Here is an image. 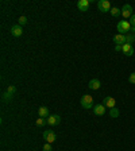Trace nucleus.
Returning <instances> with one entry per match:
<instances>
[{"instance_id": "obj_1", "label": "nucleus", "mask_w": 135, "mask_h": 151, "mask_svg": "<svg viewBox=\"0 0 135 151\" xmlns=\"http://www.w3.org/2000/svg\"><path fill=\"white\" fill-rule=\"evenodd\" d=\"M80 103H81V107H83L84 109L93 108V99H92V96H89V94H84V96L81 97Z\"/></svg>"}, {"instance_id": "obj_2", "label": "nucleus", "mask_w": 135, "mask_h": 151, "mask_svg": "<svg viewBox=\"0 0 135 151\" xmlns=\"http://www.w3.org/2000/svg\"><path fill=\"white\" fill-rule=\"evenodd\" d=\"M116 29H118V31H119L120 34L124 35L126 32L131 31V24H130V22H127V20H120V22L118 23Z\"/></svg>"}, {"instance_id": "obj_3", "label": "nucleus", "mask_w": 135, "mask_h": 151, "mask_svg": "<svg viewBox=\"0 0 135 151\" xmlns=\"http://www.w3.org/2000/svg\"><path fill=\"white\" fill-rule=\"evenodd\" d=\"M97 8L100 12H109L111 11V3L108 0H100L97 3Z\"/></svg>"}, {"instance_id": "obj_4", "label": "nucleus", "mask_w": 135, "mask_h": 151, "mask_svg": "<svg viewBox=\"0 0 135 151\" xmlns=\"http://www.w3.org/2000/svg\"><path fill=\"white\" fill-rule=\"evenodd\" d=\"M43 139H45L47 143H53V142H55V139H57V135H55V132L47 130V131L43 132Z\"/></svg>"}, {"instance_id": "obj_5", "label": "nucleus", "mask_w": 135, "mask_h": 151, "mask_svg": "<svg viewBox=\"0 0 135 151\" xmlns=\"http://www.w3.org/2000/svg\"><path fill=\"white\" fill-rule=\"evenodd\" d=\"M103 104L107 107V108H115L116 107V101H115V99L113 97H111V96H107V97H104V100H103Z\"/></svg>"}, {"instance_id": "obj_6", "label": "nucleus", "mask_w": 135, "mask_h": 151, "mask_svg": "<svg viewBox=\"0 0 135 151\" xmlns=\"http://www.w3.org/2000/svg\"><path fill=\"white\" fill-rule=\"evenodd\" d=\"M11 34H12L14 36H16V38L22 36V34H23L22 26H20V24H14V26L11 27Z\"/></svg>"}, {"instance_id": "obj_7", "label": "nucleus", "mask_w": 135, "mask_h": 151, "mask_svg": "<svg viewBox=\"0 0 135 151\" xmlns=\"http://www.w3.org/2000/svg\"><path fill=\"white\" fill-rule=\"evenodd\" d=\"M61 123V116L60 115H52L47 117V124L49 125H57Z\"/></svg>"}, {"instance_id": "obj_8", "label": "nucleus", "mask_w": 135, "mask_h": 151, "mask_svg": "<svg viewBox=\"0 0 135 151\" xmlns=\"http://www.w3.org/2000/svg\"><path fill=\"white\" fill-rule=\"evenodd\" d=\"M122 15L124 16V18H131L134 14H132V7L130 6V4H124L122 8Z\"/></svg>"}, {"instance_id": "obj_9", "label": "nucleus", "mask_w": 135, "mask_h": 151, "mask_svg": "<svg viewBox=\"0 0 135 151\" xmlns=\"http://www.w3.org/2000/svg\"><path fill=\"white\" fill-rule=\"evenodd\" d=\"M93 113L97 116H103L106 113V105L104 104H97L93 107Z\"/></svg>"}, {"instance_id": "obj_10", "label": "nucleus", "mask_w": 135, "mask_h": 151, "mask_svg": "<svg viewBox=\"0 0 135 151\" xmlns=\"http://www.w3.org/2000/svg\"><path fill=\"white\" fill-rule=\"evenodd\" d=\"M113 42H115L116 45H126L127 43V41H126V35H123V34H116L115 36H113Z\"/></svg>"}, {"instance_id": "obj_11", "label": "nucleus", "mask_w": 135, "mask_h": 151, "mask_svg": "<svg viewBox=\"0 0 135 151\" xmlns=\"http://www.w3.org/2000/svg\"><path fill=\"white\" fill-rule=\"evenodd\" d=\"M88 7H89V0H78L77 1V8L83 12L88 11Z\"/></svg>"}, {"instance_id": "obj_12", "label": "nucleus", "mask_w": 135, "mask_h": 151, "mask_svg": "<svg viewBox=\"0 0 135 151\" xmlns=\"http://www.w3.org/2000/svg\"><path fill=\"white\" fill-rule=\"evenodd\" d=\"M100 87H101V82H100V80H97V78H93V80H90L89 84H88V88L92 90H97L100 89Z\"/></svg>"}, {"instance_id": "obj_13", "label": "nucleus", "mask_w": 135, "mask_h": 151, "mask_svg": "<svg viewBox=\"0 0 135 151\" xmlns=\"http://www.w3.org/2000/svg\"><path fill=\"white\" fill-rule=\"evenodd\" d=\"M123 53H124L126 55H129V57H131L132 54H134V46L130 45V43H126V45H123Z\"/></svg>"}, {"instance_id": "obj_14", "label": "nucleus", "mask_w": 135, "mask_h": 151, "mask_svg": "<svg viewBox=\"0 0 135 151\" xmlns=\"http://www.w3.org/2000/svg\"><path fill=\"white\" fill-rule=\"evenodd\" d=\"M38 115L39 117H49V108L47 107H39V109H38Z\"/></svg>"}, {"instance_id": "obj_15", "label": "nucleus", "mask_w": 135, "mask_h": 151, "mask_svg": "<svg viewBox=\"0 0 135 151\" xmlns=\"http://www.w3.org/2000/svg\"><path fill=\"white\" fill-rule=\"evenodd\" d=\"M109 12H111V15H112V16H115V18H118V16L122 15V10H119L118 7H113V8H111V11H109Z\"/></svg>"}, {"instance_id": "obj_16", "label": "nucleus", "mask_w": 135, "mask_h": 151, "mask_svg": "<svg viewBox=\"0 0 135 151\" xmlns=\"http://www.w3.org/2000/svg\"><path fill=\"white\" fill-rule=\"evenodd\" d=\"M4 101V103H10L11 100H12V93H8V92H4L3 93V99H1Z\"/></svg>"}, {"instance_id": "obj_17", "label": "nucleus", "mask_w": 135, "mask_h": 151, "mask_svg": "<svg viewBox=\"0 0 135 151\" xmlns=\"http://www.w3.org/2000/svg\"><path fill=\"white\" fill-rule=\"evenodd\" d=\"M119 109H118V108H111V109H109V116H111V117H112V119H116V117H118V116H119Z\"/></svg>"}, {"instance_id": "obj_18", "label": "nucleus", "mask_w": 135, "mask_h": 151, "mask_svg": "<svg viewBox=\"0 0 135 151\" xmlns=\"http://www.w3.org/2000/svg\"><path fill=\"white\" fill-rule=\"evenodd\" d=\"M126 41H127V43H130V45H132V43H134L135 42V34H127V35H126Z\"/></svg>"}, {"instance_id": "obj_19", "label": "nucleus", "mask_w": 135, "mask_h": 151, "mask_svg": "<svg viewBox=\"0 0 135 151\" xmlns=\"http://www.w3.org/2000/svg\"><path fill=\"white\" fill-rule=\"evenodd\" d=\"M46 123H47V120H45V117H39V119H37V125H38V127H43Z\"/></svg>"}, {"instance_id": "obj_20", "label": "nucleus", "mask_w": 135, "mask_h": 151, "mask_svg": "<svg viewBox=\"0 0 135 151\" xmlns=\"http://www.w3.org/2000/svg\"><path fill=\"white\" fill-rule=\"evenodd\" d=\"M43 151H53V147H52V143H45L43 147H42Z\"/></svg>"}, {"instance_id": "obj_21", "label": "nucleus", "mask_w": 135, "mask_h": 151, "mask_svg": "<svg viewBox=\"0 0 135 151\" xmlns=\"http://www.w3.org/2000/svg\"><path fill=\"white\" fill-rule=\"evenodd\" d=\"M26 23H27V18H26V16H20V18H19V23H18V24H20V26H24Z\"/></svg>"}, {"instance_id": "obj_22", "label": "nucleus", "mask_w": 135, "mask_h": 151, "mask_svg": "<svg viewBox=\"0 0 135 151\" xmlns=\"http://www.w3.org/2000/svg\"><path fill=\"white\" fill-rule=\"evenodd\" d=\"M15 90H16V87H14V85H10V87L7 88V92H8V93H15Z\"/></svg>"}, {"instance_id": "obj_23", "label": "nucleus", "mask_w": 135, "mask_h": 151, "mask_svg": "<svg viewBox=\"0 0 135 151\" xmlns=\"http://www.w3.org/2000/svg\"><path fill=\"white\" fill-rule=\"evenodd\" d=\"M129 81H130L131 84H135V73H131V74H130Z\"/></svg>"}, {"instance_id": "obj_24", "label": "nucleus", "mask_w": 135, "mask_h": 151, "mask_svg": "<svg viewBox=\"0 0 135 151\" xmlns=\"http://www.w3.org/2000/svg\"><path fill=\"white\" fill-rule=\"evenodd\" d=\"M130 24H131V27H135V14L130 18Z\"/></svg>"}, {"instance_id": "obj_25", "label": "nucleus", "mask_w": 135, "mask_h": 151, "mask_svg": "<svg viewBox=\"0 0 135 151\" xmlns=\"http://www.w3.org/2000/svg\"><path fill=\"white\" fill-rule=\"evenodd\" d=\"M115 50H116V52H122V50H123V46H120V45H115Z\"/></svg>"}, {"instance_id": "obj_26", "label": "nucleus", "mask_w": 135, "mask_h": 151, "mask_svg": "<svg viewBox=\"0 0 135 151\" xmlns=\"http://www.w3.org/2000/svg\"><path fill=\"white\" fill-rule=\"evenodd\" d=\"M131 31H132V34L135 32V27H131Z\"/></svg>"}]
</instances>
